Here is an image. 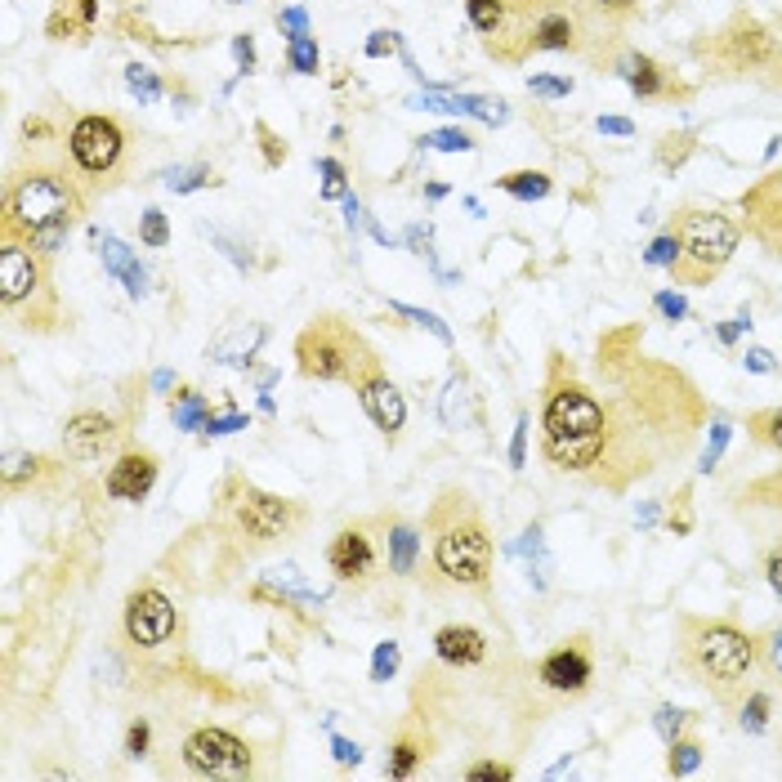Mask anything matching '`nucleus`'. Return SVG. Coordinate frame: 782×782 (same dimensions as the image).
<instances>
[{"label":"nucleus","mask_w":782,"mask_h":782,"mask_svg":"<svg viewBox=\"0 0 782 782\" xmlns=\"http://www.w3.org/2000/svg\"><path fill=\"white\" fill-rule=\"evenodd\" d=\"M613 394H604L608 447L590 483L626 488L631 479L657 470L662 456H680L693 443L698 425V389L671 367L631 358L626 371H613Z\"/></svg>","instance_id":"obj_1"},{"label":"nucleus","mask_w":782,"mask_h":782,"mask_svg":"<svg viewBox=\"0 0 782 782\" xmlns=\"http://www.w3.org/2000/svg\"><path fill=\"white\" fill-rule=\"evenodd\" d=\"M429 555L421 586L434 595H488L492 590V532L470 492L443 488L425 514Z\"/></svg>","instance_id":"obj_2"},{"label":"nucleus","mask_w":782,"mask_h":782,"mask_svg":"<svg viewBox=\"0 0 782 782\" xmlns=\"http://www.w3.org/2000/svg\"><path fill=\"white\" fill-rule=\"evenodd\" d=\"M608 447L604 398L581 380H550L546 407H541V456L559 474H595Z\"/></svg>","instance_id":"obj_3"},{"label":"nucleus","mask_w":782,"mask_h":782,"mask_svg":"<svg viewBox=\"0 0 782 782\" xmlns=\"http://www.w3.org/2000/svg\"><path fill=\"white\" fill-rule=\"evenodd\" d=\"M675 662L698 689H707L715 702L738 707L747 698V680L756 671V635L738 631L733 622L720 617H684L680 644H675Z\"/></svg>","instance_id":"obj_4"},{"label":"nucleus","mask_w":782,"mask_h":782,"mask_svg":"<svg viewBox=\"0 0 782 782\" xmlns=\"http://www.w3.org/2000/svg\"><path fill=\"white\" fill-rule=\"evenodd\" d=\"M219 514H224V528L242 541L246 550H269L282 546L286 537L309 523V510H304L295 497H278V492H264L255 483L228 479L224 492H219Z\"/></svg>","instance_id":"obj_5"},{"label":"nucleus","mask_w":782,"mask_h":782,"mask_svg":"<svg viewBox=\"0 0 782 782\" xmlns=\"http://www.w3.org/2000/svg\"><path fill=\"white\" fill-rule=\"evenodd\" d=\"M76 211H81V193L63 170L54 166H32L27 175H14L5 193V224H0V237H18L27 242L41 228H72Z\"/></svg>","instance_id":"obj_6"},{"label":"nucleus","mask_w":782,"mask_h":782,"mask_svg":"<svg viewBox=\"0 0 782 782\" xmlns=\"http://www.w3.org/2000/svg\"><path fill=\"white\" fill-rule=\"evenodd\" d=\"M371 354L376 349L367 345V336H362L354 322L340 318V313H318L295 336V367L309 380H345L349 385Z\"/></svg>","instance_id":"obj_7"},{"label":"nucleus","mask_w":782,"mask_h":782,"mask_svg":"<svg viewBox=\"0 0 782 782\" xmlns=\"http://www.w3.org/2000/svg\"><path fill=\"white\" fill-rule=\"evenodd\" d=\"M680 237V260H675V278L680 282H707L724 264L733 260L742 242V224L720 211H680L671 228Z\"/></svg>","instance_id":"obj_8"},{"label":"nucleus","mask_w":782,"mask_h":782,"mask_svg":"<svg viewBox=\"0 0 782 782\" xmlns=\"http://www.w3.org/2000/svg\"><path fill=\"white\" fill-rule=\"evenodd\" d=\"M327 568L340 586H354V590H367L376 577H385L389 550H385L380 519H354L345 528H336V537L327 541Z\"/></svg>","instance_id":"obj_9"},{"label":"nucleus","mask_w":782,"mask_h":782,"mask_svg":"<svg viewBox=\"0 0 782 782\" xmlns=\"http://www.w3.org/2000/svg\"><path fill=\"white\" fill-rule=\"evenodd\" d=\"M68 152H72V161H76L81 175L108 179L112 170L121 166V157H126V130H121L117 117H99V112H90V117H81L72 126Z\"/></svg>","instance_id":"obj_10"},{"label":"nucleus","mask_w":782,"mask_h":782,"mask_svg":"<svg viewBox=\"0 0 782 782\" xmlns=\"http://www.w3.org/2000/svg\"><path fill=\"white\" fill-rule=\"evenodd\" d=\"M349 385H354V394H358L362 412L371 416V425L385 434V443H398V438H403V425H407V398H403V389L389 380L380 354H371L367 362H362L358 376L349 380Z\"/></svg>","instance_id":"obj_11"},{"label":"nucleus","mask_w":782,"mask_h":782,"mask_svg":"<svg viewBox=\"0 0 782 782\" xmlns=\"http://www.w3.org/2000/svg\"><path fill=\"white\" fill-rule=\"evenodd\" d=\"M251 747L228 729H197L184 738V765L202 778H233L251 774Z\"/></svg>","instance_id":"obj_12"},{"label":"nucleus","mask_w":782,"mask_h":782,"mask_svg":"<svg viewBox=\"0 0 782 782\" xmlns=\"http://www.w3.org/2000/svg\"><path fill=\"white\" fill-rule=\"evenodd\" d=\"M121 626H126V640L135 648H161L179 631V613L157 586H139L135 595L126 599Z\"/></svg>","instance_id":"obj_13"},{"label":"nucleus","mask_w":782,"mask_h":782,"mask_svg":"<svg viewBox=\"0 0 782 782\" xmlns=\"http://www.w3.org/2000/svg\"><path fill=\"white\" fill-rule=\"evenodd\" d=\"M121 429L112 421L108 412H94V407H81V412L68 416V425H63V452H68V461L76 465H94L103 461V456H121Z\"/></svg>","instance_id":"obj_14"},{"label":"nucleus","mask_w":782,"mask_h":782,"mask_svg":"<svg viewBox=\"0 0 782 782\" xmlns=\"http://www.w3.org/2000/svg\"><path fill=\"white\" fill-rule=\"evenodd\" d=\"M41 260H45V255L32 251L27 242L5 237V246H0V300H5L9 313H14L23 300H32V295L45 286Z\"/></svg>","instance_id":"obj_15"},{"label":"nucleus","mask_w":782,"mask_h":782,"mask_svg":"<svg viewBox=\"0 0 782 782\" xmlns=\"http://www.w3.org/2000/svg\"><path fill=\"white\" fill-rule=\"evenodd\" d=\"M157 456L148 452V447H126V452L112 461L108 479H103V488H108L112 501H143L152 488H157Z\"/></svg>","instance_id":"obj_16"},{"label":"nucleus","mask_w":782,"mask_h":782,"mask_svg":"<svg viewBox=\"0 0 782 782\" xmlns=\"http://www.w3.org/2000/svg\"><path fill=\"white\" fill-rule=\"evenodd\" d=\"M590 675H595V662H590V653L581 648V640L555 648V653H546L537 662V680L555 693H568V698L572 693H586Z\"/></svg>","instance_id":"obj_17"},{"label":"nucleus","mask_w":782,"mask_h":782,"mask_svg":"<svg viewBox=\"0 0 782 782\" xmlns=\"http://www.w3.org/2000/svg\"><path fill=\"white\" fill-rule=\"evenodd\" d=\"M747 211V228L769 246L774 255H782V175H769L765 184H756L742 197Z\"/></svg>","instance_id":"obj_18"},{"label":"nucleus","mask_w":782,"mask_h":782,"mask_svg":"<svg viewBox=\"0 0 782 782\" xmlns=\"http://www.w3.org/2000/svg\"><path fill=\"white\" fill-rule=\"evenodd\" d=\"M380 528H385V550H389V572L394 577H412L421 572V528L403 514H380Z\"/></svg>","instance_id":"obj_19"},{"label":"nucleus","mask_w":782,"mask_h":782,"mask_svg":"<svg viewBox=\"0 0 782 782\" xmlns=\"http://www.w3.org/2000/svg\"><path fill=\"white\" fill-rule=\"evenodd\" d=\"M434 653H438V662L456 666V671H461V666H479L483 657H488V635H483L479 626L452 622L434 635Z\"/></svg>","instance_id":"obj_20"},{"label":"nucleus","mask_w":782,"mask_h":782,"mask_svg":"<svg viewBox=\"0 0 782 782\" xmlns=\"http://www.w3.org/2000/svg\"><path fill=\"white\" fill-rule=\"evenodd\" d=\"M99 246H103V264H108V273H117V278H126L130 295H143V291H148V286H143V282H148V278H143V269H139L135 260H130V251L117 242V237H108V233H103V237H99Z\"/></svg>","instance_id":"obj_21"},{"label":"nucleus","mask_w":782,"mask_h":782,"mask_svg":"<svg viewBox=\"0 0 782 782\" xmlns=\"http://www.w3.org/2000/svg\"><path fill=\"white\" fill-rule=\"evenodd\" d=\"M756 671H765L774 684H782V622L756 635Z\"/></svg>","instance_id":"obj_22"},{"label":"nucleus","mask_w":782,"mask_h":782,"mask_svg":"<svg viewBox=\"0 0 782 782\" xmlns=\"http://www.w3.org/2000/svg\"><path fill=\"white\" fill-rule=\"evenodd\" d=\"M421 760H425V742H421V738H412V733H403V738L394 742V751H389L385 774H389V778H412Z\"/></svg>","instance_id":"obj_23"},{"label":"nucleus","mask_w":782,"mask_h":782,"mask_svg":"<svg viewBox=\"0 0 782 782\" xmlns=\"http://www.w3.org/2000/svg\"><path fill=\"white\" fill-rule=\"evenodd\" d=\"M501 193L519 197V202H541L550 193V175H541V170H514V175L501 179Z\"/></svg>","instance_id":"obj_24"},{"label":"nucleus","mask_w":782,"mask_h":782,"mask_svg":"<svg viewBox=\"0 0 782 782\" xmlns=\"http://www.w3.org/2000/svg\"><path fill=\"white\" fill-rule=\"evenodd\" d=\"M622 76L631 81L635 94H657V90H662V72H657V63L644 59V54H626V59H622Z\"/></svg>","instance_id":"obj_25"},{"label":"nucleus","mask_w":782,"mask_h":782,"mask_svg":"<svg viewBox=\"0 0 782 782\" xmlns=\"http://www.w3.org/2000/svg\"><path fill=\"white\" fill-rule=\"evenodd\" d=\"M769 711H774V698H769V693H760V689H751L747 698L738 702V724L747 733H765L769 729Z\"/></svg>","instance_id":"obj_26"},{"label":"nucleus","mask_w":782,"mask_h":782,"mask_svg":"<svg viewBox=\"0 0 782 782\" xmlns=\"http://www.w3.org/2000/svg\"><path fill=\"white\" fill-rule=\"evenodd\" d=\"M465 14H470V23L479 27V32H497L505 23V0H465Z\"/></svg>","instance_id":"obj_27"},{"label":"nucleus","mask_w":782,"mask_h":782,"mask_svg":"<svg viewBox=\"0 0 782 782\" xmlns=\"http://www.w3.org/2000/svg\"><path fill=\"white\" fill-rule=\"evenodd\" d=\"M286 63H291V72H300V76H313V72H318V63H322V54H318V41H313V36H295V41H291V50H286Z\"/></svg>","instance_id":"obj_28"},{"label":"nucleus","mask_w":782,"mask_h":782,"mask_svg":"<svg viewBox=\"0 0 782 782\" xmlns=\"http://www.w3.org/2000/svg\"><path fill=\"white\" fill-rule=\"evenodd\" d=\"M170 412H175V421L184 429H206V421H211V407H206L202 394H184V398H179V407L170 403Z\"/></svg>","instance_id":"obj_29"},{"label":"nucleus","mask_w":782,"mask_h":782,"mask_svg":"<svg viewBox=\"0 0 782 782\" xmlns=\"http://www.w3.org/2000/svg\"><path fill=\"white\" fill-rule=\"evenodd\" d=\"M684 724H689V711H680V707H657V715H653V729H657V738H662L666 747L680 742Z\"/></svg>","instance_id":"obj_30"},{"label":"nucleus","mask_w":782,"mask_h":782,"mask_svg":"<svg viewBox=\"0 0 782 782\" xmlns=\"http://www.w3.org/2000/svg\"><path fill=\"white\" fill-rule=\"evenodd\" d=\"M698 765H702V747H698V742H671V760H666V769H671L675 778L693 774Z\"/></svg>","instance_id":"obj_31"},{"label":"nucleus","mask_w":782,"mask_h":782,"mask_svg":"<svg viewBox=\"0 0 782 782\" xmlns=\"http://www.w3.org/2000/svg\"><path fill=\"white\" fill-rule=\"evenodd\" d=\"M202 184H215V175L206 166H193V170H166V188H175V193H193V188H202Z\"/></svg>","instance_id":"obj_32"},{"label":"nucleus","mask_w":782,"mask_h":782,"mask_svg":"<svg viewBox=\"0 0 782 782\" xmlns=\"http://www.w3.org/2000/svg\"><path fill=\"white\" fill-rule=\"evenodd\" d=\"M126 85H130V94H139V103H157L161 99V81L152 76L148 68H126Z\"/></svg>","instance_id":"obj_33"},{"label":"nucleus","mask_w":782,"mask_h":782,"mask_svg":"<svg viewBox=\"0 0 782 782\" xmlns=\"http://www.w3.org/2000/svg\"><path fill=\"white\" fill-rule=\"evenodd\" d=\"M751 429H756L760 443H769L774 452H782V407H774V412H760L756 421H751Z\"/></svg>","instance_id":"obj_34"},{"label":"nucleus","mask_w":782,"mask_h":782,"mask_svg":"<svg viewBox=\"0 0 782 782\" xmlns=\"http://www.w3.org/2000/svg\"><path fill=\"white\" fill-rule=\"evenodd\" d=\"M139 242H143V246H166V242H170V224H166V215H161V211H143Z\"/></svg>","instance_id":"obj_35"},{"label":"nucleus","mask_w":782,"mask_h":782,"mask_svg":"<svg viewBox=\"0 0 782 782\" xmlns=\"http://www.w3.org/2000/svg\"><path fill=\"white\" fill-rule=\"evenodd\" d=\"M644 260H648V264H657V269H675V260H680V237H675V233L657 237V242L648 246Z\"/></svg>","instance_id":"obj_36"},{"label":"nucleus","mask_w":782,"mask_h":782,"mask_svg":"<svg viewBox=\"0 0 782 782\" xmlns=\"http://www.w3.org/2000/svg\"><path fill=\"white\" fill-rule=\"evenodd\" d=\"M394 671H398V644L385 640L376 648V662H371V680L385 684V680H394Z\"/></svg>","instance_id":"obj_37"},{"label":"nucleus","mask_w":782,"mask_h":782,"mask_svg":"<svg viewBox=\"0 0 782 782\" xmlns=\"http://www.w3.org/2000/svg\"><path fill=\"white\" fill-rule=\"evenodd\" d=\"M421 143H429V148H438V152H470L474 148V139L465 135V130H434V135H425Z\"/></svg>","instance_id":"obj_38"},{"label":"nucleus","mask_w":782,"mask_h":782,"mask_svg":"<svg viewBox=\"0 0 782 782\" xmlns=\"http://www.w3.org/2000/svg\"><path fill=\"white\" fill-rule=\"evenodd\" d=\"M760 559H765V581L774 586V595L782 599V537L769 541V546L760 550Z\"/></svg>","instance_id":"obj_39"},{"label":"nucleus","mask_w":782,"mask_h":782,"mask_svg":"<svg viewBox=\"0 0 782 782\" xmlns=\"http://www.w3.org/2000/svg\"><path fill=\"white\" fill-rule=\"evenodd\" d=\"M528 90L541 94V99H568V94H572V81H568V76H532Z\"/></svg>","instance_id":"obj_40"},{"label":"nucleus","mask_w":782,"mask_h":782,"mask_svg":"<svg viewBox=\"0 0 782 782\" xmlns=\"http://www.w3.org/2000/svg\"><path fill=\"white\" fill-rule=\"evenodd\" d=\"M724 443H729V421H715V425H711V443H707V452H702V465H698L702 474H711V465L720 461Z\"/></svg>","instance_id":"obj_41"},{"label":"nucleus","mask_w":782,"mask_h":782,"mask_svg":"<svg viewBox=\"0 0 782 782\" xmlns=\"http://www.w3.org/2000/svg\"><path fill=\"white\" fill-rule=\"evenodd\" d=\"M394 309L403 313V318H412V322H421V327H429V331H434L438 340H443V345H452V331H447L443 322L434 318V313H425V309H412V304H394Z\"/></svg>","instance_id":"obj_42"},{"label":"nucleus","mask_w":782,"mask_h":782,"mask_svg":"<svg viewBox=\"0 0 782 782\" xmlns=\"http://www.w3.org/2000/svg\"><path fill=\"white\" fill-rule=\"evenodd\" d=\"M465 778H470V782H510L514 769H510V765H492V760H483V765H470V769H465Z\"/></svg>","instance_id":"obj_43"},{"label":"nucleus","mask_w":782,"mask_h":782,"mask_svg":"<svg viewBox=\"0 0 782 782\" xmlns=\"http://www.w3.org/2000/svg\"><path fill=\"white\" fill-rule=\"evenodd\" d=\"M322 197H345V170L340 161H322Z\"/></svg>","instance_id":"obj_44"},{"label":"nucleus","mask_w":782,"mask_h":782,"mask_svg":"<svg viewBox=\"0 0 782 782\" xmlns=\"http://www.w3.org/2000/svg\"><path fill=\"white\" fill-rule=\"evenodd\" d=\"M278 27H286V32H291V41H295V36H309V18H304V9H282Z\"/></svg>","instance_id":"obj_45"},{"label":"nucleus","mask_w":782,"mask_h":782,"mask_svg":"<svg viewBox=\"0 0 782 782\" xmlns=\"http://www.w3.org/2000/svg\"><path fill=\"white\" fill-rule=\"evenodd\" d=\"M523 447H528V416H519V425H514V443H510V465H514V470H523Z\"/></svg>","instance_id":"obj_46"},{"label":"nucleus","mask_w":782,"mask_h":782,"mask_svg":"<svg viewBox=\"0 0 782 782\" xmlns=\"http://www.w3.org/2000/svg\"><path fill=\"white\" fill-rule=\"evenodd\" d=\"M331 751H336V765H358V760H362V747H358V742H349V738H336V742H331Z\"/></svg>","instance_id":"obj_47"},{"label":"nucleus","mask_w":782,"mask_h":782,"mask_svg":"<svg viewBox=\"0 0 782 782\" xmlns=\"http://www.w3.org/2000/svg\"><path fill=\"white\" fill-rule=\"evenodd\" d=\"M126 751L130 756H148V724H130V733H126Z\"/></svg>","instance_id":"obj_48"},{"label":"nucleus","mask_w":782,"mask_h":782,"mask_svg":"<svg viewBox=\"0 0 782 782\" xmlns=\"http://www.w3.org/2000/svg\"><path fill=\"white\" fill-rule=\"evenodd\" d=\"M394 50H398V36H394V32H376V36L367 41V54H371V59H380V54H394Z\"/></svg>","instance_id":"obj_49"},{"label":"nucleus","mask_w":782,"mask_h":782,"mask_svg":"<svg viewBox=\"0 0 782 782\" xmlns=\"http://www.w3.org/2000/svg\"><path fill=\"white\" fill-rule=\"evenodd\" d=\"M233 429H246V416H211L206 421V434H233Z\"/></svg>","instance_id":"obj_50"},{"label":"nucleus","mask_w":782,"mask_h":782,"mask_svg":"<svg viewBox=\"0 0 782 782\" xmlns=\"http://www.w3.org/2000/svg\"><path fill=\"white\" fill-rule=\"evenodd\" d=\"M657 309H662L666 318H684V313H689V304H684L680 295H666L662 291V295H657Z\"/></svg>","instance_id":"obj_51"},{"label":"nucleus","mask_w":782,"mask_h":782,"mask_svg":"<svg viewBox=\"0 0 782 782\" xmlns=\"http://www.w3.org/2000/svg\"><path fill=\"white\" fill-rule=\"evenodd\" d=\"M233 54H237V63H242V72H251V63H255V45H251V36H237V41H233Z\"/></svg>","instance_id":"obj_52"},{"label":"nucleus","mask_w":782,"mask_h":782,"mask_svg":"<svg viewBox=\"0 0 782 782\" xmlns=\"http://www.w3.org/2000/svg\"><path fill=\"white\" fill-rule=\"evenodd\" d=\"M747 327H751L747 318H733V322H724V327H715V336H720L724 345H733V340H738V336H742V331H747Z\"/></svg>","instance_id":"obj_53"},{"label":"nucleus","mask_w":782,"mask_h":782,"mask_svg":"<svg viewBox=\"0 0 782 782\" xmlns=\"http://www.w3.org/2000/svg\"><path fill=\"white\" fill-rule=\"evenodd\" d=\"M599 130L604 135H635V126L626 117H599Z\"/></svg>","instance_id":"obj_54"},{"label":"nucleus","mask_w":782,"mask_h":782,"mask_svg":"<svg viewBox=\"0 0 782 782\" xmlns=\"http://www.w3.org/2000/svg\"><path fill=\"white\" fill-rule=\"evenodd\" d=\"M742 362H747V371H774V358H769V349H751Z\"/></svg>","instance_id":"obj_55"},{"label":"nucleus","mask_w":782,"mask_h":782,"mask_svg":"<svg viewBox=\"0 0 782 782\" xmlns=\"http://www.w3.org/2000/svg\"><path fill=\"white\" fill-rule=\"evenodd\" d=\"M590 5H599L604 14H631V9L640 5V0H590Z\"/></svg>","instance_id":"obj_56"},{"label":"nucleus","mask_w":782,"mask_h":782,"mask_svg":"<svg viewBox=\"0 0 782 782\" xmlns=\"http://www.w3.org/2000/svg\"><path fill=\"white\" fill-rule=\"evenodd\" d=\"M358 219H362L358 197H345V224H349V228H358Z\"/></svg>","instance_id":"obj_57"}]
</instances>
